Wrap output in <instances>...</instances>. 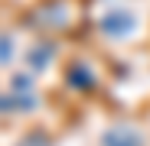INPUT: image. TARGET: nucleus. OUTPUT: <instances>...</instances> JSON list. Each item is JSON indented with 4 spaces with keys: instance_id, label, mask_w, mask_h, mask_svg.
<instances>
[{
    "instance_id": "nucleus-7",
    "label": "nucleus",
    "mask_w": 150,
    "mask_h": 146,
    "mask_svg": "<svg viewBox=\"0 0 150 146\" xmlns=\"http://www.w3.org/2000/svg\"><path fill=\"white\" fill-rule=\"evenodd\" d=\"M13 91H23V94H33V81L26 75H13Z\"/></svg>"
},
{
    "instance_id": "nucleus-3",
    "label": "nucleus",
    "mask_w": 150,
    "mask_h": 146,
    "mask_svg": "<svg viewBox=\"0 0 150 146\" xmlns=\"http://www.w3.org/2000/svg\"><path fill=\"white\" fill-rule=\"evenodd\" d=\"M105 146H144V140L131 127H117V130H108L105 133Z\"/></svg>"
},
{
    "instance_id": "nucleus-2",
    "label": "nucleus",
    "mask_w": 150,
    "mask_h": 146,
    "mask_svg": "<svg viewBox=\"0 0 150 146\" xmlns=\"http://www.w3.org/2000/svg\"><path fill=\"white\" fill-rule=\"evenodd\" d=\"M69 85L79 88V91H91V88H95V71H91L85 62H72V65H69Z\"/></svg>"
},
{
    "instance_id": "nucleus-4",
    "label": "nucleus",
    "mask_w": 150,
    "mask_h": 146,
    "mask_svg": "<svg viewBox=\"0 0 150 146\" xmlns=\"http://www.w3.org/2000/svg\"><path fill=\"white\" fill-rule=\"evenodd\" d=\"M36 107V97L33 94H23V91H13L4 97V110H33Z\"/></svg>"
},
{
    "instance_id": "nucleus-1",
    "label": "nucleus",
    "mask_w": 150,
    "mask_h": 146,
    "mask_svg": "<svg viewBox=\"0 0 150 146\" xmlns=\"http://www.w3.org/2000/svg\"><path fill=\"white\" fill-rule=\"evenodd\" d=\"M134 29V13L124 10V7H114L101 16V33L105 36H127Z\"/></svg>"
},
{
    "instance_id": "nucleus-9",
    "label": "nucleus",
    "mask_w": 150,
    "mask_h": 146,
    "mask_svg": "<svg viewBox=\"0 0 150 146\" xmlns=\"http://www.w3.org/2000/svg\"><path fill=\"white\" fill-rule=\"evenodd\" d=\"M20 146H49V140H46L42 133H30V136H26V140H23Z\"/></svg>"
},
{
    "instance_id": "nucleus-6",
    "label": "nucleus",
    "mask_w": 150,
    "mask_h": 146,
    "mask_svg": "<svg viewBox=\"0 0 150 146\" xmlns=\"http://www.w3.org/2000/svg\"><path fill=\"white\" fill-rule=\"evenodd\" d=\"M39 16V23H49V20H52V23H62L65 20V13H62V7H59V0H52V3H49L42 13H36Z\"/></svg>"
},
{
    "instance_id": "nucleus-8",
    "label": "nucleus",
    "mask_w": 150,
    "mask_h": 146,
    "mask_svg": "<svg viewBox=\"0 0 150 146\" xmlns=\"http://www.w3.org/2000/svg\"><path fill=\"white\" fill-rule=\"evenodd\" d=\"M4 65H10V59H13V39H10V33H4Z\"/></svg>"
},
{
    "instance_id": "nucleus-5",
    "label": "nucleus",
    "mask_w": 150,
    "mask_h": 146,
    "mask_svg": "<svg viewBox=\"0 0 150 146\" xmlns=\"http://www.w3.org/2000/svg\"><path fill=\"white\" fill-rule=\"evenodd\" d=\"M52 52H56V45H52V42H42V45H33V52H30V68L42 71V68L49 65V59H52Z\"/></svg>"
}]
</instances>
